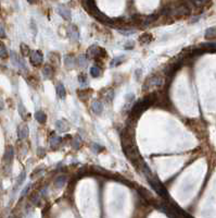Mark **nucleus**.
<instances>
[{
    "label": "nucleus",
    "instance_id": "nucleus-18",
    "mask_svg": "<svg viewBox=\"0 0 216 218\" xmlns=\"http://www.w3.org/2000/svg\"><path fill=\"white\" fill-rule=\"evenodd\" d=\"M57 94L58 96H59L60 98H62V99L65 97V95H66V92H65V88L62 83H58L57 84Z\"/></svg>",
    "mask_w": 216,
    "mask_h": 218
},
{
    "label": "nucleus",
    "instance_id": "nucleus-2",
    "mask_svg": "<svg viewBox=\"0 0 216 218\" xmlns=\"http://www.w3.org/2000/svg\"><path fill=\"white\" fill-rule=\"evenodd\" d=\"M153 103H155V94L146 96L144 98L140 99L139 102H137L134 105V107H133L132 113H130L132 118H134L135 120H136L137 118H139L140 116H141V113H143L146 109H148Z\"/></svg>",
    "mask_w": 216,
    "mask_h": 218
},
{
    "label": "nucleus",
    "instance_id": "nucleus-14",
    "mask_svg": "<svg viewBox=\"0 0 216 218\" xmlns=\"http://www.w3.org/2000/svg\"><path fill=\"white\" fill-rule=\"evenodd\" d=\"M64 62H65V65H66V68L69 69H73L74 68V65H75V58L73 57L72 55H66L64 57Z\"/></svg>",
    "mask_w": 216,
    "mask_h": 218
},
{
    "label": "nucleus",
    "instance_id": "nucleus-25",
    "mask_svg": "<svg viewBox=\"0 0 216 218\" xmlns=\"http://www.w3.org/2000/svg\"><path fill=\"white\" fill-rule=\"evenodd\" d=\"M61 138L60 136H52V138L50 139V145L52 146L53 148L58 147L59 146V144L61 143Z\"/></svg>",
    "mask_w": 216,
    "mask_h": 218
},
{
    "label": "nucleus",
    "instance_id": "nucleus-24",
    "mask_svg": "<svg viewBox=\"0 0 216 218\" xmlns=\"http://www.w3.org/2000/svg\"><path fill=\"white\" fill-rule=\"evenodd\" d=\"M77 62H78V65H80V68H85L88 63V60H87V57L84 55H80L77 59Z\"/></svg>",
    "mask_w": 216,
    "mask_h": 218
},
{
    "label": "nucleus",
    "instance_id": "nucleus-27",
    "mask_svg": "<svg viewBox=\"0 0 216 218\" xmlns=\"http://www.w3.org/2000/svg\"><path fill=\"white\" fill-rule=\"evenodd\" d=\"M124 59H125L124 56H119V57L114 58V59L112 60L111 65H112V67H116V65H121V63L124 62Z\"/></svg>",
    "mask_w": 216,
    "mask_h": 218
},
{
    "label": "nucleus",
    "instance_id": "nucleus-29",
    "mask_svg": "<svg viewBox=\"0 0 216 218\" xmlns=\"http://www.w3.org/2000/svg\"><path fill=\"white\" fill-rule=\"evenodd\" d=\"M90 74H91L92 78H98V76L101 74L100 68H98V67H92V68L90 69Z\"/></svg>",
    "mask_w": 216,
    "mask_h": 218
},
{
    "label": "nucleus",
    "instance_id": "nucleus-15",
    "mask_svg": "<svg viewBox=\"0 0 216 218\" xmlns=\"http://www.w3.org/2000/svg\"><path fill=\"white\" fill-rule=\"evenodd\" d=\"M157 19H158V17L155 14H151V15H148V17H144L141 25L142 26H148V25L151 24L152 22H154Z\"/></svg>",
    "mask_w": 216,
    "mask_h": 218
},
{
    "label": "nucleus",
    "instance_id": "nucleus-19",
    "mask_svg": "<svg viewBox=\"0 0 216 218\" xmlns=\"http://www.w3.org/2000/svg\"><path fill=\"white\" fill-rule=\"evenodd\" d=\"M91 108H92V110H94V113H101L102 110H103V105H102L100 102H98L97 100V102H94V103H92Z\"/></svg>",
    "mask_w": 216,
    "mask_h": 218
},
{
    "label": "nucleus",
    "instance_id": "nucleus-8",
    "mask_svg": "<svg viewBox=\"0 0 216 218\" xmlns=\"http://www.w3.org/2000/svg\"><path fill=\"white\" fill-rule=\"evenodd\" d=\"M57 11L61 17H62L64 20L70 21L72 19V14H71V11L69 8H66L65 6H59L57 8Z\"/></svg>",
    "mask_w": 216,
    "mask_h": 218
},
{
    "label": "nucleus",
    "instance_id": "nucleus-22",
    "mask_svg": "<svg viewBox=\"0 0 216 218\" xmlns=\"http://www.w3.org/2000/svg\"><path fill=\"white\" fill-rule=\"evenodd\" d=\"M216 37V28H210L205 32V38L206 39H212Z\"/></svg>",
    "mask_w": 216,
    "mask_h": 218
},
{
    "label": "nucleus",
    "instance_id": "nucleus-1",
    "mask_svg": "<svg viewBox=\"0 0 216 218\" xmlns=\"http://www.w3.org/2000/svg\"><path fill=\"white\" fill-rule=\"evenodd\" d=\"M121 142H122L123 152H124L125 156L134 164L135 167L139 168L140 165L143 163V161H142L141 156H140L139 150L137 148V144L135 142L134 131H133L130 127H127L126 129L122 131V133H121Z\"/></svg>",
    "mask_w": 216,
    "mask_h": 218
},
{
    "label": "nucleus",
    "instance_id": "nucleus-23",
    "mask_svg": "<svg viewBox=\"0 0 216 218\" xmlns=\"http://www.w3.org/2000/svg\"><path fill=\"white\" fill-rule=\"evenodd\" d=\"M8 56H9V53H8L7 47L5 46V44L0 42V58L5 59V58H8Z\"/></svg>",
    "mask_w": 216,
    "mask_h": 218
},
{
    "label": "nucleus",
    "instance_id": "nucleus-16",
    "mask_svg": "<svg viewBox=\"0 0 216 218\" xmlns=\"http://www.w3.org/2000/svg\"><path fill=\"white\" fill-rule=\"evenodd\" d=\"M152 39H153V37H152V35L150 33H144V34H142L139 37V42L141 44H149L152 42Z\"/></svg>",
    "mask_w": 216,
    "mask_h": 218
},
{
    "label": "nucleus",
    "instance_id": "nucleus-6",
    "mask_svg": "<svg viewBox=\"0 0 216 218\" xmlns=\"http://www.w3.org/2000/svg\"><path fill=\"white\" fill-rule=\"evenodd\" d=\"M88 56L90 58H94V59H97V58H100V57H103L105 56V50L103 48H100L98 46L94 45L88 49Z\"/></svg>",
    "mask_w": 216,
    "mask_h": 218
},
{
    "label": "nucleus",
    "instance_id": "nucleus-38",
    "mask_svg": "<svg viewBox=\"0 0 216 218\" xmlns=\"http://www.w3.org/2000/svg\"><path fill=\"white\" fill-rule=\"evenodd\" d=\"M92 150H94V152H99V150H102L103 148H102V146L97 145V144H94V145H92Z\"/></svg>",
    "mask_w": 216,
    "mask_h": 218
},
{
    "label": "nucleus",
    "instance_id": "nucleus-30",
    "mask_svg": "<svg viewBox=\"0 0 216 218\" xmlns=\"http://www.w3.org/2000/svg\"><path fill=\"white\" fill-rule=\"evenodd\" d=\"M25 177H26V175H25V171L23 170L22 172H21V175L19 176L18 180H16V186H15V189H16V188H18V187H20L21 184H22L23 181L25 180Z\"/></svg>",
    "mask_w": 216,
    "mask_h": 218
},
{
    "label": "nucleus",
    "instance_id": "nucleus-13",
    "mask_svg": "<svg viewBox=\"0 0 216 218\" xmlns=\"http://www.w3.org/2000/svg\"><path fill=\"white\" fill-rule=\"evenodd\" d=\"M42 74L46 79H52L53 74H55V71L53 69L50 67V65H45V68L42 69Z\"/></svg>",
    "mask_w": 216,
    "mask_h": 218
},
{
    "label": "nucleus",
    "instance_id": "nucleus-35",
    "mask_svg": "<svg viewBox=\"0 0 216 218\" xmlns=\"http://www.w3.org/2000/svg\"><path fill=\"white\" fill-rule=\"evenodd\" d=\"M5 31L3 28V25L0 23V38H5Z\"/></svg>",
    "mask_w": 216,
    "mask_h": 218
},
{
    "label": "nucleus",
    "instance_id": "nucleus-12",
    "mask_svg": "<svg viewBox=\"0 0 216 218\" xmlns=\"http://www.w3.org/2000/svg\"><path fill=\"white\" fill-rule=\"evenodd\" d=\"M172 14L179 15V17L188 15V14H190V9H189V7H187V6H180V7L176 8V10L173 11Z\"/></svg>",
    "mask_w": 216,
    "mask_h": 218
},
{
    "label": "nucleus",
    "instance_id": "nucleus-37",
    "mask_svg": "<svg viewBox=\"0 0 216 218\" xmlns=\"http://www.w3.org/2000/svg\"><path fill=\"white\" fill-rule=\"evenodd\" d=\"M30 187H32V184H28V186L25 187V189L22 191V193H21V195L24 196L25 194H26V193H27V192H28V190H30Z\"/></svg>",
    "mask_w": 216,
    "mask_h": 218
},
{
    "label": "nucleus",
    "instance_id": "nucleus-39",
    "mask_svg": "<svg viewBox=\"0 0 216 218\" xmlns=\"http://www.w3.org/2000/svg\"><path fill=\"white\" fill-rule=\"evenodd\" d=\"M129 44H126L125 45V48H127V49H129V48H133V46H134V44H133V42H128Z\"/></svg>",
    "mask_w": 216,
    "mask_h": 218
},
{
    "label": "nucleus",
    "instance_id": "nucleus-11",
    "mask_svg": "<svg viewBox=\"0 0 216 218\" xmlns=\"http://www.w3.org/2000/svg\"><path fill=\"white\" fill-rule=\"evenodd\" d=\"M137 190H138V193H139L140 195H141V198H144V200H147V201L154 200L153 196H152V194L150 193V191H148L147 189L142 188V187L137 186Z\"/></svg>",
    "mask_w": 216,
    "mask_h": 218
},
{
    "label": "nucleus",
    "instance_id": "nucleus-36",
    "mask_svg": "<svg viewBox=\"0 0 216 218\" xmlns=\"http://www.w3.org/2000/svg\"><path fill=\"white\" fill-rule=\"evenodd\" d=\"M40 200V195H38V194H35V195L33 196V198H32V202L34 204H37L38 203V201Z\"/></svg>",
    "mask_w": 216,
    "mask_h": 218
},
{
    "label": "nucleus",
    "instance_id": "nucleus-26",
    "mask_svg": "<svg viewBox=\"0 0 216 218\" xmlns=\"http://www.w3.org/2000/svg\"><path fill=\"white\" fill-rule=\"evenodd\" d=\"M104 91L107 92V94H104V95H102V96L105 98L107 102H111V100L113 99V97H114V92H113V90H111V88H107V90H104Z\"/></svg>",
    "mask_w": 216,
    "mask_h": 218
},
{
    "label": "nucleus",
    "instance_id": "nucleus-10",
    "mask_svg": "<svg viewBox=\"0 0 216 218\" xmlns=\"http://www.w3.org/2000/svg\"><path fill=\"white\" fill-rule=\"evenodd\" d=\"M13 156H14V150H13V147L12 146H8L5 150V157H3V161H5L7 165L11 164L13 159Z\"/></svg>",
    "mask_w": 216,
    "mask_h": 218
},
{
    "label": "nucleus",
    "instance_id": "nucleus-32",
    "mask_svg": "<svg viewBox=\"0 0 216 218\" xmlns=\"http://www.w3.org/2000/svg\"><path fill=\"white\" fill-rule=\"evenodd\" d=\"M78 81H80V85L82 86H86L88 84V80H87L86 74H80V76H78Z\"/></svg>",
    "mask_w": 216,
    "mask_h": 218
},
{
    "label": "nucleus",
    "instance_id": "nucleus-21",
    "mask_svg": "<svg viewBox=\"0 0 216 218\" xmlns=\"http://www.w3.org/2000/svg\"><path fill=\"white\" fill-rule=\"evenodd\" d=\"M65 182H66V178H65L64 176H59L55 181V186L60 189L62 188V187H64Z\"/></svg>",
    "mask_w": 216,
    "mask_h": 218
},
{
    "label": "nucleus",
    "instance_id": "nucleus-40",
    "mask_svg": "<svg viewBox=\"0 0 216 218\" xmlns=\"http://www.w3.org/2000/svg\"><path fill=\"white\" fill-rule=\"evenodd\" d=\"M3 108V100L0 98V109H2Z\"/></svg>",
    "mask_w": 216,
    "mask_h": 218
},
{
    "label": "nucleus",
    "instance_id": "nucleus-9",
    "mask_svg": "<svg viewBox=\"0 0 216 218\" xmlns=\"http://www.w3.org/2000/svg\"><path fill=\"white\" fill-rule=\"evenodd\" d=\"M28 133H30V130H28V127L25 123H22V124L19 125L18 136L20 140H25L28 136Z\"/></svg>",
    "mask_w": 216,
    "mask_h": 218
},
{
    "label": "nucleus",
    "instance_id": "nucleus-34",
    "mask_svg": "<svg viewBox=\"0 0 216 218\" xmlns=\"http://www.w3.org/2000/svg\"><path fill=\"white\" fill-rule=\"evenodd\" d=\"M119 33H122L123 35H125V36H129V35H132V34H134V31L133 30H119Z\"/></svg>",
    "mask_w": 216,
    "mask_h": 218
},
{
    "label": "nucleus",
    "instance_id": "nucleus-20",
    "mask_svg": "<svg viewBox=\"0 0 216 218\" xmlns=\"http://www.w3.org/2000/svg\"><path fill=\"white\" fill-rule=\"evenodd\" d=\"M35 119L38 121L39 123H45L46 120H47V116H46V113H44V111H37V113H35Z\"/></svg>",
    "mask_w": 216,
    "mask_h": 218
},
{
    "label": "nucleus",
    "instance_id": "nucleus-33",
    "mask_svg": "<svg viewBox=\"0 0 216 218\" xmlns=\"http://www.w3.org/2000/svg\"><path fill=\"white\" fill-rule=\"evenodd\" d=\"M80 143H82V141H80V139L78 138V136H76V138H74V140H73V143H72V146L74 148H80Z\"/></svg>",
    "mask_w": 216,
    "mask_h": 218
},
{
    "label": "nucleus",
    "instance_id": "nucleus-31",
    "mask_svg": "<svg viewBox=\"0 0 216 218\" xmlns=\"http://www.w3.org/2000/svg\"><path fill=\"white\" fill-rule=\"evenodd\" d=\"M21 51H22V55L24 56H28V55H30V48H28V46H26L25 44H21Z\"/></svg>",
    "mask_w": 216,
    "mask_h": 218
},
{
    "label": "nucleus",
    "instance_id": "nucleus-3",
    "mask_svg": "<svg viewBox=\"0 0 216 218\" xmlns=\"http://www.w3.org/2000/svg\"><path fill=\"white\" fill-rule=\"evenodd\" d=\"M83 5H85L86 10H87L90 14H92L94 18L99 20L100 22L105 23V24H110V25L114 24V21L112 20V19H110L109 17H107L104 13H102L101 11L98 9L97 5H96L94 1H85V2H83Z\"/></svg>",
    "mask_w": 216,
    "mask_h": 218
},
{
    "label": "nucleus",
    "instance_id": "nucleus-4",
    "mask_svg": "<svg viewBox=\"0 0 216 218\" xmlns=\"http://www.w3.org/2000/svg\"><path fill=\"white\" fill-rule=\"evenodd\" d=\"M148 181H149V183L151 184V187L153 188V190L157 192L158 194H159L160 196H161L162 198H165L166 201H171V198H169V195H168V192H167V190L165 189V187L162 184L161 182L159 181V179L157 178V177H154V176H151L150 178H148Z\"/></svg>",
    "mask_w": 216,
    "mask_h": 218
},
{
    "label": "nucleus",
    "instance_id": "nucleus-5",
    "mask_svg": "<svg viewBox=\"0 0 216 218\" xmlns=\"http://www.w3.org/2000/svg\"><path fill=\"white\" fill-rule=\"evenodd\" d=\"M42 60H44V56H42L41 51L39 50H34L32 51L30 55V61L34 67H38L42 63Z\"/></svg>",
    "mask_w": 216,
    "mask_h": 218
},
{
    "label": "nucleus",
    "instance_id": "nucleus-7",
    "mask_svg": "<svg viewBox=\"0 0 216 218\" xmlns=\"http://www.w3.org/2000/svg\"><path fill=\"white\" fill-rule=\"evenodd\" d=\"M67 36L71 38V40L73 42H77V40L80 39V33H78V30L75 25H70L69 28H67Z\"/></svg>",
    "mask_w": 216,
    "mask_h": 218
},
{
    "label": "nucleus",
    "instance_id": "nucleus-17",
    "mask_svg": "<svg viewBox=\"0 0 216 218\" xmlns=\"http://www.w3.org/2000/svg\"><path fill=\"white\" fill-rule=\"evenodd\" d=\"M55 127L59 131L61 132H64V131L69 130V124L66 123V121L64 120H58L57 123H55Z\"/></svg>",
    "mask_w": 216,
    "mask_h": 218
},
{
    "label": "nucleus",
    "instance_id": "nucleus-28",
    "mask_svg": "<svg viewBox=\"0 0 216 218\" xmlns=\"http://www.w3.org/2000/svg\"><path fill=\"white\" fill-rule=\"evenodd\" d=\"M19 113H20V116L23 119L26 118V116H27V110H26V108L23 106L22 103H19Z\"/></svg>",
    "mask_w": 216,
    "mask_h": 218
}]
</instances>
